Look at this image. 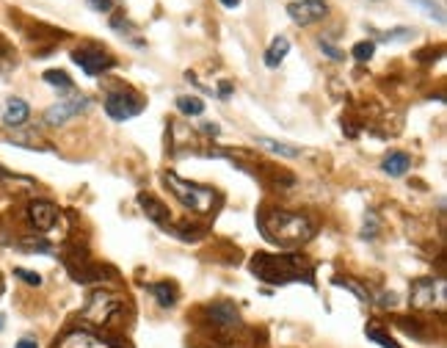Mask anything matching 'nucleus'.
Instances as JSON below:
<instances>
[{"mask_svg": "<svg viewBox=\"0 0 447 348\" xmlns=\"http://www.w3.org/2000/svg\"><path fill=\"white\" fill-rule=\"evenodd\" d=\"M149 290H152V296L158 298L160 307H174V304H177V296H180L174 282H155Z\"/></svg>", "mask_w": 447, "mask_h": 348, "instance_id": "f3484780", "label": "nucleus"}, {"mask_svg": "<svg viewBox=\"0 0 447 348\" xmlns=\"http://www.w3.org/2000/svg\"><path fill=\"white\" fill-rule=\"evenodd\" d=\"M257 229L263 238L279 249L293 251L315 235V222L304 213H290L282 207H263L257 216Z\"/></svg>", "mask_w": 447, "mask_h": 348, "instance_id": "f257e3e1", "label": "nucleus"}, {"mask_svg": "<svg viewBox=\"0 0 447 348\" xmlns=\"http://www.w3.org/2000/svg\"><path fill=\"white\" fill-rule=\"evenodd\" d=\"M412 304L417 310H434L445 304V282L439 279H417L412 285Z\"/></svg>", "mask_w": 447, "mask_h": 348, "instance_id": "6e6552de", "label": "nucleus"}, {"mask_svg": "<svg viewBox=\"0 0 447 348\" xmlns=\"http://www.w3.org/2000/svg\"><path fill=\"white\" fill-rule=\"evenodd\" d=\"M257 144L273 152V155H279V158H298L301 155V149L296 144H285V141H276V138H257Z\"/></svg>", "mask_w": 447, "mask_h": 348, "instance_id": "a211bd4d", "label": "nucleus"}, {"mask_svg": "<svg viewBox=\"0 0 447 348\" xmlns=\"http://www.w3.org/2000/svg\"><path fill=\"white\" fill-rule=\"evenodd\" d=\"M368 337H370L372 343H378L381 348H400L397 340H392L384 329H378V323H370V326H368Z\"/></svg>", "mask_w": 447, "mask_h": 348, "instance_id": "4be33fe9", "label": "nucleus"}, {"mask_svg": "<svg viewBox=\"0 0 447 348\" xmlns=\"http://www.w3.org/2000/svg\"><path fill=\"white\" fill-rule=\"evenodd\" d=\"M86 6H89L92 11H97V14L114 11V0H86Z\"/></svg>", "mask_w": 447, "mask_h": 348, "instance_id": "c85d7f7f", "label": "nucleus"}, {"mask_svg": "<svg viewBox=\"0 0 447 348\" xmlns=\"http://www.w3.org/2000/svg\"><path fill=\"white\" fill-rule=\"evenodd\" d=\"M6 180H14V174L9 172L6 166H0V183H6Z\"/></svg>", "mask_w": 447, "mask_h": 348, "instance_id": "2f4dec72", "label": "nucleus"}, {"mask_svg": "<svg viewBox=\"0 0 447 348\" xmlns=\"http://www.w3.org/2000/svg\"><path fill=\"white\" fill-rule=\"evenodd\" d=\"M412 36H414V31H412V28H395V31L381 33V39H384V42H403V39H412Z\"/></svg>", "mask_w": 447, "mask_h": 348, "instance_id": "a878e982", "label": "nucleus"}, {"mask_svg": "<svg viewBox=\"0 0 447 348\" xmlns=\"http://www.w3.org/2000/svg\"><path fill=\"white\" fill-rule=\"evenodd\" d=\"M202 133H204V136H213V138H216V136H219V124H213V122L202 124Z\"/></svg>", "mask_w": 447, "mask_h": 348, "instance_id": "7c9ffc66", "label": "nucleus"}, {"mask_svg": "<svg viewBox=\"0 0 447 348\" xmlns=\"http://www.w3.org/2000/svg\"><path fill=\"white\" fill-rule=\"evenodd\" d=\"M334 285H337V288H348V290L359 298V301L370 304V293H368V288H362L356 279H351V276H337V279H334Z\"/></svg>", "mask_w": 447, "mask_h": 348, "instance_id": "412c9836", "label": "nucleus"}, {"mask_svg": "<svg viewBox=\"0 0 447 348\" xmlns=\"http://www.w3.org/2000/svg\"><path fill=\"white\" fill-rule=\"evenodd\" d=\"M28 116H31V105L23 97H11L6 102V114H3L6 127H20V124L28 122Z\"/></svg>", "mask_w": 447, "mask_h": 348, "instance_id": "4468645a", "label": "nucleus"}, {"mask_svg": "<svg viewBox=\"0 0 447 348\" xmlns=\"http://www.w3.org/2000/svg\"><path fill=\"white\" fill-rule=\"evenodd\" d=\"M141 111H144V97L136 94L133 89H119V92H111L105 97V114L114 122H127V119L138 116Z\"/></svg>", "mask_w": 447, "mask_h": 348, "instance_id": "39448f33", "label": "nucleus"}, {"mask_svg": "<svg viewBox=\"0 0 447 348\" xmlns=\"http://www.w3.org/2000/svg\"><path fill=\"white\" fill-rule=\"evenodd\" d=\"M42 80H45L48 86H53V89H58V92H72L74 89L72 77L64 72V70H45Z\"/></svg>", "mask_w": 447, "mask_h": 348, "instance_id": "6ab92c4d", "label": "nucleus"}, {"mask_svg": "<svg viewBox=\"0 0 447 348\" xmlns=\"http://www.w3.org/2000/svg\"><path fill=\"white\" fill-rule=\"evenodd\" d=\"M221 6H226V9H238L241 6V0H219Z\"/></svg>", "mask_w": 447, "mask_h": 348, "instance_id": "473e14b6", "label": "nucleus"}, {"mask_svg": "<svg viewBox=\"0 0 447 348\" xmlns=\"http://www.w3.org/2000/svg\"><path fill=\"white\" fill-rule=\"evenodd\" d=\"M409 3H414V6H420L422 11L431 17V20H436V23L442 25L445 23V11H442V6L436 3V0H409Z\"/></svg>", "mask_w": 447, "mask_h": 348, "instance_id": "5701e85b", "label": "nucleus"}, {"mask_svg": "<svg viewBox=\"0 0 447 348\" xmlns=\"http://www.w3.org/2000/svg\"><path fill=\"white\" fill-rule=\"evenodd\" d=\"M111 28H114V31H119V33H136V25L130 23L124 14L114 17V20H111Z\"/></svg>", "mask_w": 447, "mask_h": 348, "instance_id": "cd10ccee", "label": "nucleus"}, {"mask_svg": "<svg viewBox=\"0 0 447 348\" xmlns=\"http://www.w3.org/2000/svg\"><path fill=\"white\" fill-rule=\"evenodd\" d=\"M207 315L219 323L221 329H238V326H241V312H238V307L229 304V301L210 304V307H207Z\"/></svg>", "mask_w": 447, "mask_h": 348, "instance_id": "f8f14e48", "label": "nucleus"}, {"mask_svg": "<svg viewBox=\"0 0 447 348\" xmlns=\"http://www.w3.org/2000/svg\"><path fill=\"white\" fill-rule=\"evenodd\" d=\"M229 92H232V86H226V83H224V86H221V97H229Z\"/></svg>", "mask_w": 447, "mask_h": 348, "instance_id": "72a5a7b5", "label": "nucleus"}, {"mask_svg": "<svg viewBox=\"0 0 447 348\" xmlns=\"http://www.w3.org/2000/svg\"><path fill=\"white\" fill-rule=\"evenodd\" d=\"M14 276L23 279L25 285H31V288H39V285H42V273L28 271V268H14Z\"/></svg>", "mask_w": 447, "mask_h": 348, "instance_id": "393cba45", "label": "nucleus"}, {"mask_svg": "<svg viewBox=\"0 0 447 348\" xmlns=\"http://www.w3.org/2000/svg\"><path fill=\"white\" fill-rule=\"evenodd\" d=\"M14 348H39V343H36V337H20Z\"/></svg>", "mask_w": 447, "mask_h": 348, "instance_id": "c756f323", "label": "nucleus"}, {"mask_svg": "<svg viewBox=\"0 0 447 348\" xmlns=\"http://www.w3.org/2000/svg\"><path fill=\"white\" fill-rule=\"evenodd\" d=\"M72 61L86 75H102L116 67V58L111 53H105L102 48H97V45H86V48L72 50Z\"/></svg>", "mask_w": 447, "mask_h": 348, "instance_id": "423d86ee", "label": "nucleus"}, {"mask_svg": "<svg viewBox=\"0 0 447 348\" xmlns=\"http://www.w3.org/2000/svg\"><path fill=\"white\" fill-rule=\"evenodd\" d=\"M136 202H138V207L147 213V219L149 222H155V224H166L169 222V207L160 202L158 197H152V194H138L136 197Z\"/></svg>", "mask_w": 447, "mask_h": 348, "instance_id": "ddd939ff", "label": "nucleus"}, {"mask_svg": "<svg viewBox=\"0 0 447 348\" xmlns=\"http://www.w3.org/2000/svg\"><path fill=\"white\" fill-rule=\"evenodd\" d=\"M6 55H9V48H6L3 42H0V58H6Z\"/></svg>", "mask_w": 447, "mask_h": 348, "instance_id": "f704fd0d", "label": "nucleus"}, {"mask_svg": "<svg viewBox=\"0 0 447 348\" xmlns=\"http://www.w3.org/2000/svg\"><path fill=\"white\" fill-rule=\"evenodd\" d=\"M409 166H412V158L406 152H390L387 161L381 163V169L390 174V177H403V174L409 172Z\"/></svg>", "mask_w": 447, "mask_h": 348, "instance_id": "dca6fc26", "label": "nucleus"}, {"mask_svg": "<svg viewBox=\"0 0 447 348\" xmlns=\"http://www.w3.org/2000/svg\"><path fill=\"white\" fill-rule=\"evenodd\" d=\"M28 224L36 232H50L58 224V207L48 199H33L28 205Z\"/></svg>", "mask_w": 447, "mask_h": 348, "instance_id": "9d476101", "label": "nucleus"}, {"mask_svg": "<svg viewBox=\"0 0 447 348\" xmlns=\"http://www.w3.org/2000/svg\"><path fill=\"white\" fill-rule=\"evenodd\" d=\"M326 14H329L326 0H293V3H287V17L296 25L321 23Z\"/></svg>", "mask_w": 447, "mask_h": 348, "instance_id": "1a4fd4ad", "label": "nucleus"}, {"mask_svg": "<svg viewBox=\"0 0 447 348\" xmlns=\"http://www.w3.org/2000/svg\"><path fill=\"white\" fill-rule=\"evenodd\" d=\"M351 53H353V58H356L359 64H365V61H370L372 53H375V42H372V39H365V42H356Z\"/></svg>", "mask_w": 447, "mask_h": 348, "instance_id": "b1692460", "label": "nucleus"}, {"mask_svg": "<svg viewBox=\"0 0 447 348\" xmlns=\"http://www.w3.org/2000/svg\"><path fill=\"white\" fill-rule=\"evenodd\" d=\"M3 323H6V315H0V329H3Z\"/></svg>", "mask_w": 447, "mask_h": 348, "instance_id": "c9c22d12", "label": "nucleus"}, {"mask_svg": "<svg viewBox=\"0 0 447 348\" xmlns=\"http://www.w3.org/2000/svg\"><path fill=\"white\" fill-rule=\"evenodd\" d=\"M163 183H166V188L177 197V202H180L182 207H188L191 213H197V216H210V213L216 210V205H219V194H216L210 185L182 180L180 174H174V172L163 174Z\"/></svg>", "mask_w": 447, "mask_h": 348, "instance_id": "7ed1b4c3", "label": "nucleus"}, {"mask_svg": "<svg viewBox=\"0 0 447 348\" xmlns=\"http://www.w3.org/2000/svg\"><path fill=\"white\" fill-rule=\"evenodd\" d=\"M318 48H321V53H326L331 61H346V53L340 48H334L331 42H326V39H318Z\"/></svg>", "mask_w": 447, "mask_h": 348, "instance_id": "bb28decb", "label": "nucleus"}, {"mask_svg": "<svg viewBox=\"0 0 447 348\" xmlns=\"http://www.w3.org/2000/svg\"><path fill=\"white\" fill-rule=\"evenodd\" d=\"M122 307L124 301L116 293H111V290H94L89 296V301H86L80 318L86 323H94V326H105V323H111L122 312Z\"/></svg>", "mask_w": 447, "mask_h": 348, "instance_id": "20e7f679", "label": "nucleus"}, {"mask_svg": "<svg viewBox=\"0 0 447 348\" xmlns=\"http://www.w3.org/2000/svg\"><path fill=\"white\" fill-rule=\"evenodd\" d=\"M55 348H111V343L97 337V335L89 332V329H67V332L55 340Z\"/></svg>", "mask_w": 447, "mask_h": 348, "instance_id": "9b49d317", "label": "nucleus"}, {"mask_svg": "<svg viewBox=\"0 0 447 348\" xmlns=\"http://www.w3.org/2000/svg\"><path fill=\"white\" fill-rule=\"evenodd\" d=\"M177 108L182 116H199V114H204V99L182 94V97H177Z\"/></svg>", "mask_w": 447, "mask_h": 348, "instance_id": "aec40b11", "label": "nucleus"}, {"mask_svg": "<svg viewBox=\"0 0 447 348\" xmlns=\"http://www.w3.org/2000/svg\"><path fill=\"white\" fill-rule=\"evenodd\" d=\"M287 53H290V39H287V36H276L271 42V48L265 50V67H268V70H276V67L287 58Z\"/></svg>", "mask_w": 447, "mask_h": 348, "instance_id": "2eb2a0df", "label": "nucleus"}, {"mask_svg": "<svg viewBox=\"0 0 447 348\" xmlns=\"http://www.w3.org/2000/svg\"><path fill=\"white\" fill-rule=\"evenodd\" d=\"M89 105H92V99L86 97V94H72V97H67V99H58L55 105H50L48 111H45V122H48L50 127H64L70 119L80 116Z\"/></svg>", "mask_w": 447, "mask_h": 348, "instance_id": "0eeeda50", "label": "nucleus"}, {"mask_svg": "<svg viewBox=\"0 0 447 348\" xmlns=\"http://www.w3.org/2000/svg\"><path fill=\"white\" fill-rule=\"evenodd\" d=\"M251 273L260 279V282H268V285H293V282H307L312 285V263L301 254H268V251H257L248 263Z\"/></svg>", "mask_w": 447, "mask_h": 348, "instance_id": "f03ea898", "label": "nucleus"}]
</instances>
